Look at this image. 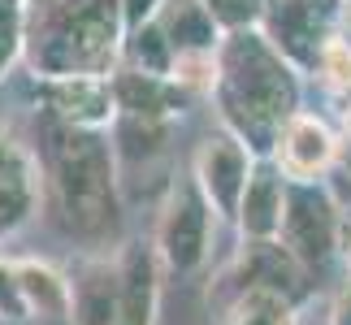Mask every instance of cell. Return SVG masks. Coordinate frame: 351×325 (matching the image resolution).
I'll list each match as a JSON object with an SVG mask.
<instances>
[{
	"instance_id": "1",
	"label": "cell",
	"mask_w": 351,
	"mask_h": 325,
	"mask_svg": "<svg viewBox=\"0 0 351 325\" xmlns=\"http://www.w3.org/2000/svg\"><path fill=\"white\" fill-rule=\"evenodd\" d=\"M39 191L65 234L104 243L117 230V147L100 130L39 121Z\"/></svg>"
},
{
	"instance_id": "2",
	"label": "cell",
	"mask_w": 351,
	"mask_h": 325,
	"mask_svg": "<svg viewBox=\"0 0 351 325\" xmlns=\"http://www.w3.org/2000/svg\"><path fill=\"white\" fill-rule=\"evenodd\" d=\"M217 104L226 130L239 134L252 152L274 147L278 130L300 113V83L291 61L265 39V31L239 26L217 48Z\"/></svg>"
},
{
	"instance_id": "3",
	"label": "cell",
	"mask_w": 351,
	"mask_h": 325,
	"mask_svg": "<svg viewBox=\"0 0 351 325\" xmlns=\"http://www.w3.org/2000/svg\"><path fill=\"white\" fill-rule=\"evenodd\" d=\"M121 0H26V61L44 83L109 78L121 57Z\"/></svg>"
},
{
	"instance_id": "4",
	"label": "cell",
	"mask_w": 351,
	"mask_h": 325,
	"mask_svg": "<svg viewBox=\"0 0 351 325\" xmlns=\"http://www.w3.org/2000/svg\"><path fill=\"white\" fill-rule=\"evenodd\" d=\"M208 200L199 195L195 178H178L165 191V204H160V217H156V234H152V252L160 269L169 274H195L208 256Z\"/></svg>"
},
{
	"instance_id": "5",
	"label": "cell",
	"mask_w": 351,
	"mask_h": 325,
	"mask_svg": "<svg viewBox=\"0 0 351 325\" xmlns=\"http://www.w3.org/2000/svg\"><path fill=\"white\" fill-rule=\"evenodd\" d=\"M282 248L304 269L326 265L339 248V204L321 186L287 182V217H282Z\"/></svg>"
},
{
	"instance_id": "6",
	"label": "cell",
	"mask_w": 351,
	"mask_h": 325,
	"mask_svg": "<svg viewBox=\"0 0 351 325\" xmlns=\"http://www.w3.org/2000/svg\"><path fill=\"white\" fill-rule=\"evenodd\" d=\"M191 178L199 186V195L208 200V208L230 221V217H239L243 191H247V178H252V147L230 130L208 134L195 147Z\"/></svg>"
},
{
	"instance_id": "7",
	"label": "cell",
	"mask_w": 351,
	"mask_h": 325,
	"mask_svg": "<svg viewBox=\"0 0 351 325\" xmlns=\"http://www.w3.org/2000/svg\"><path fill=\"white\" fill-rule=\"evenodd\" d=\"M334 160H339V134L313 113H295L274 139V165L287 182L313 186L326 169H334Z\"/></svg>"
},
{
	"instance_id": "8",
	"label": "cell",
	"mask_w": 351,
	"mask_h": 325,
	"mask_svg": "<svg viewBox=\"0 0 351 325\" xmlns=\"http://www.w3.org/2000/svg\"><path fill=\"white\" fill-rule=\"evenodd\" d=\"M265 39L274 44L287 61H300V65H317L321 48L330 44V31H326V18H321L317 0H269L265 9Z\"/></svg>"
},
{
	"instance_id": "9",
	"label": "cell",
	"mask_w": 351,
	"mask_h": 325,
	"mask_svg": "<svg viewBox=\"0 0 351 325\" xmlns=\"http://www.w3.org/2000/svg\"><path fill=\"white\" fill-rule=\"evenodd\" d=\"M121 317V265L117 256H91L70 274V325H117Z\"/></svg>"
},
{
	"instance_id": "10",
	"label": "cell",
	"mask_w": 351,
	"mask_h": 325,
	"mask_svg": "<svg viewBox=\"0 0 351 325\" xmlns=\"http://www.w3.org/2000/svg\"><path fill=\"white\" fill-rule=\"evenodd\" d=\"M152 22L160 26L165 44L178 57H217L221 48V26L208 0H160L152 9Z\"/></svg>"
},
{
	"instance_id": "11",
	"label": "cell",
	"mask_w": 351,
	"mask_h": 325,
	"mask_svg": "<svg viewBox=\"0 0 351 325\" xmlns=\"http://www.w3.org/2000/svg\"><path fill=\"white\" fill-rule=\"evenodd\" d=\"M121 265V317L117 325H156L160 313V261L152 243H126L117 252Z\"/></svg>"
},
{
	"instance_id": "12",
	"label": "cell",
	"mask_w": 351,
	"mask_h": 325,
	"mask_svg": "<svg viewBox=\"0 0 351 325\" xmlns=\"http://www.w3.org/2000/svg\"><path fill=\"white\" fill-rule=\"evenodd\" d=\"M48 87V113L78 130H100L117 117V96L113 78H57Z\"/></svg>"
},
{
	"instance_id": "13",
	"label": "cell",
	"mask_w": 351,
	"mask_h": 325,
	"mask_svg": "<svg viewBox=\"0 0 351 325\" xmlns=\"http://www.w3.org/2000/svg\"><path fill=\"white\" fill-rule=\"evenodd\" d=\"M282 217H287V178L278 165H252L247 191L239 204V230L247 243H278Z\"/></svg>"
},
{
	"instance_id": "14",
	"label": "cell",
	"mask_w": 351,
	"mask_h": 325,
	"mask_svg": "<svg viewBox=\"0 0 351 325\" xmlns=\"http://www.w3.org/2000/svg\"><path fill=\"white\" fill-rule=\"evenodd\" d=\"M39 200V165L18 143L0 139V239L13 234Z\"/></svg>"
},
{
	"instance_id": "15",
	"label": "cell",
	"mask_w": 351,
	"mask_h": 325,
	"mask_svg": "<svg viewBox=\"0 0 351 325\" xmlns=\"http://www.w3.org/2000/svg\"><path fill=\"white\" fill-rule=\"evenodd\" d=\"M22 282V300L31 321H57L70 317V274L52 269L48 261H13Z\"/></svg>"
},
{
	"instance_id": "16",
	"label": "cell",
	"mask_w": 351,
	"mask_h": 325,
	"mask_svg": "<svg viewBox=\"0 0 351 325\" xmlns=\"http://www.w3.org/2000/svg\"><path fill=\"white\" fill-rule=\"evenodd\" d=\"M221 325H300V321H295V304L287 295L265 291V287H247L230 300Z\"/></svg>"
},
{
	"instance_id": "17",
	"label": "cell",
	"mask_w": 351,
	"mask_h": 325,
	"mask_svg": "<svg viewBox=\"0 0 351 325\" xmlns=\"http://www.w3.org/2000/svg\"><path fill=\"white\" fill-rule=\"evenodd\" d=\"M26 52V0H0V83Z\"/></svg>"
},
{
	"instance_id": "18",
	"label": "cell",
	"mask_w": 351,
	"mask_h": 325,
	"mask_svg": "<svg viewBox=\"0 0 351 325\" xmlns=\"http://www.w3.org/2000/svg\"><path fill=\"white\" fill-rule=\"evenodd\" d=\"M313 70L321 74V83H326L330 91H351V44L334 35L330 44L321 48V57H317Z\"/></svg>"
},
{
	"instance_id": "19",
	"label": "cell",
	"mask_w": 351,
	"mask_h": 325,
	"mask_svg": "<svg viewBox=\"0 0 351 325\" xmlns=\"http://www.w3.org/2000/svg\"><path fill=\"white\" fill-rule=\"evenodd\" d=\"M22 321H31V313H26V300H22L18 265L0 261V325H22Z\"/></svg>"
},
{
	"instance_id": "20",
	"label": "cell",
	"mask_w": 351,
	"mask_h": 325,
	"mask_svg": "<svg viewBox=\"0 0 351 325\" xmlns=\"http://www.w3.org/2000/svg\"><path fill=\"white\" fill-rule=\"evenodd\" d=\"M334 178H339V195L351 200V113H347V130L339 139V160H334Z\"/></svg>"
},
{
	"instance_id": "21",
	"label": "cell",
	"mask_w": 351,
	"mask_h": 325,
	"mask_svg": "<svg viewBox=\"0 0 351 325\" xmlns=\"http://www.w3.org/2000/svg\"><path fill=\"white\" fill-rule=\"evenodd\" d=\"M330 325H351V287L334 300V313H330Z\"/></svg>"
},
{
	"instance_id": "22",
	"label": "cell",
	"mask_w": 351,
	"mask_h": 325,
	"mask_svg": "<svg viewBox=\"0 0 351 325\" xmlns=\"http://www.w3.org/2000/svg\"><path fill=\"white\" fill-rule=\"evenodd\" d=\"M347 269H351V248H347Z\"/></svg>"
}]
</instances>
